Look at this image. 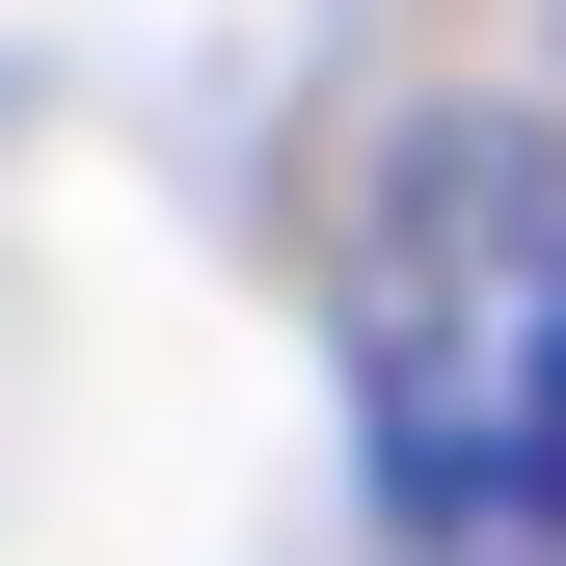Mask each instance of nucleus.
<instances>
[{
  "instance_id": "1",
  "label": "nucleus",
  "mask_w": 566,
  "mask_h": 566,
  "mask_svg": "<svg viewBox=\"0 0 566 566\" xmlns=\"http://www.w3.org/2000/svg\"><path fill=\"white\" fill-rule=\"evenodd\" d=\"M350 459L405 566H566V163L432 135L350 270Z\"/></svg>"
}]
</instances>
